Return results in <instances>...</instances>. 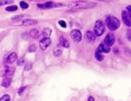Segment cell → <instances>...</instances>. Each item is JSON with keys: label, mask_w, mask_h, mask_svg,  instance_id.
Segmentation results:
<instances>
[{"label": "cell", "mask_w": 131, "mask_h": 101, "mask_svg": "<svg viewBox=\"0 0 131 101\" xmlns=\"http://www.w3.org/2000/svg\"><path fill=\"white\" fill-rule=\"evenodd\" d=\"M97 5V3L94 2H90L85 1H71L68 5L69 8L74 9H88L94 8Z\"/></svg>", "instance_id": "obj_1"}, {"label": "cell", "mask_w": 131, "mask_h": 101, "mask_svg": "<svg viewBox=\"0 0 131 101\" xmlns=\"http://www.w3.org/2000/svg\"><path fill=\"white\" fill-rule=\"evenodd\" d=\"M106 24L107 28L111 30H116L120 27V21L115 16H108L106 19Z\"/></svg>", "instance_id": "obj_2"}, {"label": "cell", "mask_w": 131, "mask_h": 101, "mask_svg": "<svg viewBox=\"0 0 131 101\" xmlns=\"http://www.w3.org/2000/svg\"><path fill=\"white\" fill-rule=\"evenodd\" d=\"M94 34L97 37L102 36L105 32V25L101 20H97L94 25Z\"/></svg>", "instance_id": "obj_3"}, {"label": "cell", "mask_w": 131, "mask_h": 101, "mask_svg": "<svg viewBox=\"0 0 131 101\" xmlns=\"http://www.w3.org/2000/svg\"><path fill=\"white\" fill-rule=\"evenodd\" d=\"M62 6L61 3H55L53 1H47L45 3H40L37 4V6L38 8L41 9H52V8H58Z\"/></svg>", "instance_id": "obj_4"}, {"label": "cell", "mask_w": 131, "mask_h": 101, "mask_svg": "<svg viewBox=\"0 0 131 101\" xmlns=\"http://www.w3.org/2000/svg\"><path fill=\"white\" fill-rule=\"evenodd\" d=\"M37 23H38V21L35 19H26L15 21V23H14L13 24L16 26H31L33 25V24H36Z\"/></svg>", "instance_id": "obj_5"}, {"label": "cell", "mask_w": 131, "mask_h": 101, "mask_svg": "<svg viewBox=\"0 0 131 101\" xmlns=\"http://www.w3.org/2000/svg\"><path fill=\"white\" fill-rule=\"evenodd\" d=\"M70 37L74 42L79 43L82 40V33L79 30H72L70 32Z\"/></svg>", "instance_id": "obj_6"}, {"label": "cell", "mask_w": 131, "mask_h": 101, "mask_svg": "<svg viewBox=\"0 0 131 101\" xmlns=\"http://www.w3.org/2000/svg\"><path fill=\"white\" fill-rule=\"evenodd\" d=\"M115 42V37L113 33H109L107 36H106L104 39L105 45H107V46H111L114 45Z\"/></svg>", "instance_id": "obj_7"}, {"label": "cell", "mask_w": 131, "mask_h": 101, "mask_svg": "<svg viewBox=\"0 0 131 101\" xmlns=\"http://www.w3.org/2000/svg\"><path fill=\"white\" fill-rule=\"evenodd\" d=\"M51 44V39L48 37H45L40 41V47L42 50H45L47 48L48 46H49Z\"/></svg>", "instance_id": "obj_8"}, {"label": "cell", "mask_w": 131, "mask_h": 101, "mask_svg": "<svg viewBox=\"0 0 131 101\" xmlns=\"http://www.w3.org/2000/svg\"><path fill=\"white\" fill-rule=\"evenodd\" d=\"M130 15H129L127 11H123L122 13V19L124 24H126L127 27H131V21H130Z\"/></svg>", "instance_id": "obj_9"}, {"label": "cell", "mask_w": 131, "mask_h": 101, "mask_svg": "<svg viewBox=\"0 0 131 101\" xmlns=\"http://www.w3.org/2000/svg\"><path fill=\"white\" fill-rule=\"evenodd\" d=\"M86 40L89 43H93L95 41L96 37L95 36L94 33L92 32V31H87L86 33Z\"/></svg>", "instance_id": "obj_10"}, {"label": "cell", "mask_w": 131, "mask_h": 101, "mask_svg": "<svg viewBox=\"0 0 131 101\" xmlns=\"http://www.w3.org/2000/svg\"><path fill=\"white\" fill-rule=\"evenodd\" d=\"M97 51L100 53H106L107 54L110 52V48L109 46H107V45H106L105 44H101V45H99L98 49H97Z\"/></svg>", "instance_id": "obj_11"}, {"label": "cell", "mask_w": 131, "mask_h": 101, "mask_svg": "<svg viewBox=\"0 0 131 101\" xmlns=\"http://www.w3.org/2000/svg\"><path fill=\"white\" fill-rule=\"evenodd\" d=\"M17 59V54L15 52H12L6 58V63L8 64L14 63Z\"/></svg>", "instance_id": "obj_12"}, {"label": "cell", "mask_w": 131, "mask_h": 101, "mask_svg": "<svg viewBox=\"0 0 131 101\" xmlns=\"http://www.w3.org/2000/svg\"><path fill=\"white\" fill-rule=\"evenodd\" d=\"M29 17H30V15H28V14H20V15H16L12 17L11 19L13 21H18L23 20V19H26Z\"/></svg>", "instance_id": "obj_13"}, {"label": "cell", "mask_w": 131, "mask_h": 101, "mask_svg": "<svg viewBox=\"0 0 131 101\" xmlns=\"http://www.w3.org/2000/svg\"><path fill=\"white\" fill-rule=\"evenodd\" d=\"M59 42H60V45L65 48H68L69 47V43L63 36H61L59 39Z\"/></svg>", "instance_id": "obj_14"}, {"label": "cell", "mask_w": 131, "mask_h": 101, "mask_svg": "<svg viewBox=\"0 0 131 101\" xmlns=\"http://www.w3.org/2000/svg\"><path fill=\"white\" fill-rule=\"evenodd\" d=\"M11 77H5V79L3 80L2 83H1V86H3L4 88H8L10 86L11 84Z\"/></svg>", "instance_id": "obj_15"}, {"label": "cell", "mask_w": 131, "mask_h": 101, "mask_svg": "<svg viewBox=\"0 0 131 101\" xmlns=\"http://www.w3.org/2000/svg\"><path fill=\"white\" fill-rule=\"evenodd\" d=\"M51 33H52V30L50 28H49V27H46V28H43V30H42V36L44 37L43 38H45V37L50 38Z\"/></svg>", "instance_id": "obj_16"}, {"label": "cell", "mask_w": 131, "mask_h": 101, "mask_svg": "<svg viewBox=\"0 0 131 101\" xmlns=\"http://www.w3.org/2000/svg\"><path fill=\"white\" fill-rule=\"evenodd\" d=\"M29 35L33 39H37L39 37V31L36 28H33L29 32Z\"/></svg>", "instance_id": "obj_17"}, {"label": "cell", "mask_w": 131, "mask_h": 101, "mask_svg": "<svg viewBox=\"0 0 131 101\" xmlns=\"http://www.w3.org/2000/svg\"><path fill=\"white\" fill-rule=\"evenodd\" d=\"M52 52H53V55H54L55 57H59L61 55V54H62L63 52V50L60 46H56V48H54L53 49Z\"/></svg>", "instance_id": "obj_18"}, {"label": "cell", "mask_w": 131, "mask_h": 101, "mask_svg": "<svg viewBox=\"0 0 131 101\" xmlns=\"http://www.w3.org/2000/svg\"><path fill=\"white\" fill-rule=\"evenodd\" d=\"M14 72V68L8 67V68H6V69H5L4 76H5V77H10V75H12Z\"/></svg>", "instance_id": "obj_19"}, {"label": "cell", "mask_w": 131, "mask_h": 101, "mask_svg": "<svg viewBox=\"0 0 131 101\" xmlns=\"http://www.w3.org/2000/svg\"><path fill=\"white\" fill-rule=\"evenodd\" d=\"M95 57L96 59L99 61H102V60L104 59V56L101 53L99 52L98 51H96L95 52Z\"/></svg>", "instance_id": "obj_20"}, {"label": "cell", "mask_w": 131, "mask_h": 101, "mask_svg": "<svg viewBox=\"0 0 131 101\" xmlns=\"http://www.w3.org/2000/svg\"><path fill=\"white\" fill-rule=\"evenodd\" d=\"M18 7L16 6V5H13V6H7V7L5 9V10L6 11H8V12H14V11H16L17 10Z\"/></svg>", "instance_id": "obj_21"}, {"label": "cell", "mask_w": 131, "mask_h": 101, "mask_svg": "<svg viewBox=\"0 0 131 101\" xmlns=\"http://www.w3.org/2000/svg\"><path fill=\"white\" fill-rule=\"evenodd\" d=\"M13 2H14V1H12V0H1L0 1V6L12 3Z\"/></svg>", "instance_id": "obj_22"}, {"label": "cell", "mask_w": 131, "mask_h": 101, "mask_svg": "<svg viewBox=\"0 0 131 101\" xmlns=\"http://www.w3.org/2000/svg\"><path fill=\"white\" fill-rule=\"evenodd\" d=\"M10 96L8 94H5L2 97L0 98V101H10Z\"/></svg>", "instance_id": "obj_23"}, {"label": "cell", "mask_w": 131, "mask_h": 101, "mask_svg": "<svg viewBox=\"0 0 131 101\" xmlns=\"http://www.w3.org/2000/svg\"><path fill=\"white\" fill-rule=\"evenodd\" d=\"M20 6L22 8V9H26L29 7V5H28L27 3H26L25 1H22L20 2Z\"/></svg>", "instance_id": "obj_24"}, {"label": "cell", "mask_w": 131, "mask_h": 101, "mask_svg": "<svg viewBox=\"0 0 131 101\" xmlns=\"http://www.w3.org/2000/svg\"><path fill=\"white\" fill-rule=\"evenodd\" d=\"M36 50H37V47H36L35 45H30L29 46V48H28V52L30 53L34 52L36 51Z\"/></svg>", "instance_id": "obj_25"}, {"label": "cell", "mask_w": 131, "mask_h": 101, "mask_svg": "<svg viewBox=\"0 0 131 101\" xmlns=\"http://www.w3.org/2000/svg\"><path fill=\"white\" fill-rule=\"evenodd\" d=\"M58 23H59V24H60V25L62 27V28H65L67 27V23L65 21L60 20L58 21Z\"/></svg>", "instance_id": "obj_26"}, {"label": "cell", "mask_w": 131, "mask_h": 101, "mask_svg": "<svg viewBox=\"0 0 131 101\" xmlns=\"http://www.w3.org/2000/svg\"><path fill=\"white\" fill-rule=\"evenodd\" d=\"M31 68H32V64L31 63H28L26 64L25 68H24V69H25L26 71H29L31 69Z\"/></svg>", "instance_id": "obj_27"}, {"label": "cell", "mask_w": 131, "mask_h": 101, "mask_svg": "<svg viewBox=\"0 0 131 101\" xmlns=\"http://www.w3.org/2000/svg\"><path fill=\"white\" fill-rule=\"evenodd\" d=\"M26 88V86H24V87L20 88L19 90V91H18V94H19V95H21V94H23V93L24 92V91H25Z\"/></svg>", "instance_id": "obj_28"}, {"label": "cell", "mask_w": 131, "mask_h": 101, "mask_svg": "<svg viewBox=\"0 0 131 101\" xmlns=\"http://www.w3.org/2000/svg\"><path fill=\"white\" fill-rule=\"evenodd\" d=\"M126 9H127V12L129 14V15H130L131 16V6L130 5H128L126 7Z\"/></svg>", "instance_id": "obj_29"}, {"label": "cell", "mask_w": 131, "mask_h": 101, "mask_svg": "<svg viewBox=\"0 0 131 101\" xmlns=\"http://www.w3.org/2000/svg\"><path fill=\"white\" fill-rule=\"evenodd\" d=\"M130 33H131V30H130V29H128V30H127V39H128V40H129V41H130V37H131V36H130Z\"/></svg>", "instance_id": "obj_30"}, {"label": "cell", "mask_w": 131, "mask_h": 101, "mask_svg": "<svg viewBox=\"0 0 131 101\" xmlns=\"http://www.w3.org/2000/svg\"><path fill=\"white\" fill-rule=\"evenodd\" d=\"M23 63H24V60H23V58H20V59H19V61H18V63H17L18 65L20 66V65H22Z\"/></svg>", "instance_id": "obj_31"}, {"label": "cell", "mask_w": 131, "mask_h": 101, "mask_svg": "<svg viewBox=\"0 0 131 101\" xmlns=\"http://www.w3.org/2000/svg\"><path fill=\"white\" fill-rule=\"evenodd\" d=\"M88 101H95V100H94V99H93V97L90 96V97H89V98H88Z\"/></svg>", "instance_id": "obj_32"}]
</instances>
